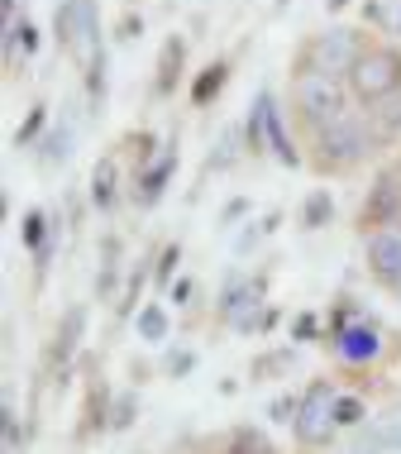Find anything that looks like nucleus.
<instances>
[{
	"mask_svg": "<svg viewBox=\"0 0 401 454\" xmlns=\"http://www.w3.org/2000/svg\"><path fill=\"white\" fill-rule=\"evenodd\" d=\"M311 163L320 168V173H354V168L378 149V134H373L368 115H359V110H344L339 120L315 129V144H311Z\"/></svg>",
	"mask_w": 401,
	"mask_h": 454,
	"instance_id": "1",
	"label": "nucleus"
},
{
	"mask_svg": "<svg viewBox=\"0 0 401 454\" xmlns=\"http://www.w3.org/2000/svg\"><path fill=\"white\" fill-rule=\"evenodd\" d=\"M354 101V91H349L344 77H330V72H315V67H297V77H291V106H297L301 125L320 129L339 120Z\"/></svg>",
	"mask_w": 401,
	"mask_h": 454,
	"instance_id": "2",
	"label": "nucleus"
},
{
	"mask_svg": "<svg viewBox=\"0 0 401 454\" xmlns=\"http://www.w3.org/2000/svg\"><path fill=\"white\" fill-rule=\"evenodd\" d=\"M363 53H368V34L335 24V29L315 34V39L301 48L297 67H315V72H330V77H344L349 82V72L363 63Z\"/></svg>",
	"mask_w": 401,
	"mask_h": 454,
	"instance_id": "3",
	"label": "nucleus"
},
{
	"mask_svg": "<svg viewBox=\"0 0 401 454\" xmlns=\"http://www.w3.org/2000/svg\"><path fill=\"white\" fill-rule=\"evenodd\" d=\"M335 402H339V387L330 383V378H315V383L301 392V416H297V426H291L301 450H325L339 435Z\"/></svg>",
	"mask_w": 401,
	"mask_h": 454,
	"instance_id": "4",
	"label": "nucleus"
},
{
	"mask_svg": "<svg viewBox=\"0 0 401 454\" xmlns=\"http://www.w3.org/2000/svg\"><path fill=\"white\" fill-rule=\"evenodd\" d=\"M349 91H354L359 106H382L392 91H401V48L392 43L368 48L363 63L349 72Z\"/></svg>",
	"mask_w": 401,
	"mask_h": 454,
	"instance_id": "5",
	"label": "nucleus"
},
{
	"mask_svg": "<svg viewBox=\"0 0 401 454\" xmlns=\"http://www.w3.org/2000/svg\"><path fill=\"white\" fill-rule=\"evenodd\" d=\"M397 220H401V173H378V182L368 187V196L359 206V230L373 235V230L397 225Z\"/></svg>",
	"mask_w": 401,
	"mask_h": 454,
	"instance_id": "6",
	"label": "nucleus"
},
{
	"mask_svg": "<svg viewBox=\"0 0 401 454\" xmlns=\"http://www.w3.org/2000/svg\"><path fill=\"white\" fill-rule=\"evenodd\" d=\"M330 345H335V354L344 364L363 368V364H378L382 359V330L373 325L368 316H359V321H349L339 335H330Z\"/></svg>",
	"mask_w": 401,
	"mask_h": 454,
	"instance_id": "7",
	"label": "nucleus"
},
{
	"mask_svg": "<svg viewBox=\"0 0 401 454\" xmlns=\"http://www.w3.org/2000/svg\"><path fill=\"white\" fill-rule=\"evenodd\" d=\"M368 273L378 278L382 287L401 292V220L368 235Z\"/></svg>",
	"mask_w": 401,
	"mask_h": 454,
	"instance_id": "8",
	"label": "nucleus"
},
{
	"mask_svg": "<svg viewBox=\"0 0 401 454\" xmlns=\"http://www.w3.org/2000/svg\"><path fill=\"white\" fill-rule=\"evenodd\" d=\"M173 173H177V144H163V153H158L143 173H134V201L158 206L167 192V182H173Z\"/></svg>",
	"mask_w": 401,
	"mask_h": 454,
	"instance_id": "9",
	"label": "nucleus"
},
{
	"mask_svg": "<svg viewBox=\"0 0 401 454\" xmlns=\"http://www.w3.org/2000/svg\"><path fill=\"white\" fill-rule=\"evenodd\" d=\"M81 330H87V306H67L63 325H58V335H53V349H48V364L67 368L72 354H77V345H81Z\"/></svg>",
	"mask_w": 401,
	"mask_h": 454,
	"instance_id": "10",
	"label": "nucleus"
},
{
	"mask_svg": "<svg viewBox=\"0 0 401 454\" xmlns=\"http://www.w3.org/2000/svg\"><path fill=\"white\" fill-rule=\"evenodd\" d=\"M181 63H187V39H181V34H173V39L163 43V58H158V82H153L158 96H173V91H177Z\"/></svg>",
	"mask_w": 401,
	"mask_h": 454,
	"instance_id": "11",
	"label": "nucleus"
},
{
	"mask_svg": "<svg viewBox=\"0 0 401 454\" xmlns=\"http://www.w3.org/2000/svg\"><path fill=\"white\" fill-rule=\"evenodd\" d=\"M267 153H273L282 168L301 163L297 144H291V134H287V120H282V110H277V96H273V106H267Z\"/></svg>",
	"mask_w": 401,
	"mask_h": 454,
	"instance_id": "12",
	"label": "nucleus"
},
{
	"mask_svg": "<svg viewBox=\"0 0 401 454\" xmlns=\"http://www.w3.org/2000/svg\"><path fill=\"white\" fill-rule=\"evenodd\" d=\"M115 196H120V168H115V158H96V168H91V206H96V211H111Z\"/></svg>",
	"mask_w": 401,
	"mask_h": 454,
	"instance_id": "13",
	"label": "nucleus"
},
{
	"mask_svg": "<svg viewBox=\"0 0 401 454\" xmlns=\"http://www.w3.org/2000/svg\"><path fill=\"white\" fill-rule=\"evenodd\" d=\"M267 106H273V91H258L253 96V110H249V120L239 129H244V144H249V153H267Z\"/></svg>",
	"mask_w": 401,
	"mask_h": 454,
	"instance_id": "14",
	"label": "nucleus"
},
{
	"mask_svg": "<svg viewBox=\"0 0 401 454\" xmlns=\"http://www.w3.org/2000/svg\"><path fill=\"white\" fill-rule=\"evenodd\" d=\"M363 435L373 445H401V407H387V411H373L363 421Z\"/></svg>",
	"mask_w": 401,
	"mask_h": 454,
	"instance_id": "15",
	"label": "nucleus"
},
{
	"mask_svg": "<svg viewBox=\"0 0 401 454\" xmlns=\"http://www.w3.org/2000/svg\"><path fill=\"white\" fill-rule=\"evenodd\" d=\"M225 82H229V63H211V67H205L197 82H191V106L205 110V106L215 101V96L225 91Z\"/></svg>",
	"mask_w": 401,
	"mask_h": 454,
	"instance_id": "16",
	"label": "nucleus"
},
{
	"mask_svg": "<svg viewBox=\"0 0 401 454\" xmlns=\"http://www.w3.org/2000/svg\"><path fill=\"white\" fill-rule=\"evenodd\" d=\"M244 149H249V144H244V129H225L220 144H215V153L205 158V173H225V168H235Z\"/></svg>",
	"mask_w": 401,
	"mask_h": 454,
	"instance_id": "17",
	"label": "nucleus"
},
{
	"mask_svg": "<svg viewBox=\"0 0 401 454\" xmlns=\"http://www.w3.org/2000/svg\"><path fill=\"white\" fill-rule=\"evenodd\" d=\"M335 220V196L325 187H315L306 196V206H301V230H325Z\"/></svg>",
	"mask_w": 401,
	"mask_h": 454,
	"instance_id": "18",
	"label": "nucleus"
},
{
	"mask_svg": "<svg viewBox=\"0 0 401 454\" xmlns=\"http://www.w3.org/2000/svg\"><path fill=\"white\" fill-rule=\"evenodd\" d=\"M134 330H139V340H149V345H163L167 340V311L158 301H143L139 316H134Z\"/></svg>",
	"mask_w": 401,
	"mask_h": 454,
	"instance_id": "19",
	"label": "nucleus"
},
{
	"mask_svg": "<svg viewBox=\"0 0 401 454\" xmlns=\"http://www.w3.org/2000/svg\"><path fill=\"white\" fill-rule=\"evenodd\" d=\"M53 220L58 215H48V211H29V215H24L19 220V244H24V249L39 254L43 244H48V235H53Z\"/></svg>",
	"mask_w": 401,
	"mask_h": 454,
	"instance_id": "20",
	"label": "nucleus"
},
{
	"mask_svg": "<svg viewBox=\"0 0 401 454\" xmlns=\"http://www.w3.org/2000/svg\"><path fill=\"white\" fill-rule=\"evenodd\" d=\"M368 402L359 397V392H339V402H335V421H339V431H363V421H368Z\"/></svg>",
	"mask_w": 401,
	"mask_h": 454,
	"instance_id": "21",
	"label": "nucleus"
},
{
	"mask_svg": "<svg viewBox=\"0 0 401 454\" xmlns=\"http://www.w3.org/2000/svg\"><path fill=\"white\" fill-rule=\"evenodd\" d=\"M225 454H277L273 440H267L263 431H253V426H235L225 440Z\"/></svg>",
	"mask_w": 401,
	"mask_h": 454,
	"instance_id": "22",
	"label": "nucleus"
},
{
	"mask_svg": "<svg viewBox=\"0 0 401 454\" xmlns=\"http://www.w3.org/2000/svg\"><path fill=\"white\" fill-rule=\"evenodd\" d=\"M39 149H43L39 158H43L48 168H63L67 158H72V125H58V129H48Z\"/></svg>",
	"mask_w": 401,
	"mask_h": 454,
	"instance_id": "23",
	"label": "nucleus"
},
{
	"mask_svg": "<svg viewBox=\"0 0 401 454\" xmlns=\"http://www.w3.org/2000/svg\"><path fill=\"white\" fill-rule=\"evenodd\" d=\"M373 125H378L382 139H392V134H401V91H392L382 106H373Z\"/></svg>",
	"mask_w": 401,
	"mask_h": 454,
	"instance_id": "24",
	"label": "nucleus"
},
{
	"mask_svg": "<svg viewBox=\"0 0 401 454\" xmlns=\"http://www.w3.org/2000/svg\"><path fill=\"white\" fill-rule=\"evenodd\" d=\"M297 416H301V397H297V392H277V397L267 402V421H273V426H297Z\"/></svg>",
	"mask_w": 401,
	"mask_h": 454,
	"instance_id": "25",
	"label": "nucleus"
},
{
	"mask_svg": "<svg viewBox=\"0 0 401 454\" xmlns=\"http://www.w3.org/2000/svg\"><path fill=\"white\" fill-rule=\"evenodd\" d=\"M134 421H139V397H134V392H120L111 402V431H129Z\"/></svg>",
	"mask_w": 401,
	"mask_h": 454,
	"instance_id": "26",
	"label": "nucleus"
},
{
	"mask_svg": "<svg viewBox=\"0 0 401 454\" xmlns=\"http://www.w3.org/2000/svg\"><path fill=\"white\" fill-rule=\"evenodd\" d=\"M0 431H5V454H24V431H19L15 402H5V407H0Z\"/></svg>",
	"mask_w": 401,
	"mask_h": 454,
	"instance_id": "27",
	"label": "nucleus"
},
{
	"mask_svg": "<svg viewBox=\"0 0 401 454\" xmlns=\"http://www.w3.org/2000/svg\"><path fill=\"white\" fill-rule=\"evenodd\" d=\"M87 96H91V106L101 110V101H105V48H96V58L87 63Z\"/></svg>",
	"mask_w": 401,
	"mask_h": 454,
	"instance_id": "28",
	"label": "nucleus"
},
{
	"mask_svg": "<svg viewBox=\"0 0 401 454\" xmlns=\"http://www.w3.org/2000/svg\"><path fill=\"white\" fill-rule=\"evenodd\" d=\"M43 120H48V106H34L29 115H24V125L15 129V149H29L34 139L43 134Z\"/></svg>",
	"mask_w": 401,
	"mask_h": 454,
	"instance_id": "29",
	"label": "nucleus"
},
{
	"mask_svg": "<svg viewBox=\"0 0 401 454\" xmlns=\"http://www.w3.org/2000/svg\"><path fill=\"white\" fill-rule=\"evenodd\" d=\"M87 431H111V397H105V387H96L91 392V402H87Z\"/></svg>",
	"mask_w": 401,
	"mask_h": 454,
	"instance_id": "30",
	"label": "nucleus"
},
{
	"mask_svg": "<svg viewBox=\"0 0 401 454\" xmlns=\"http://www.w3.org/2000/svg\"><path fill=\"white\" fill-rule=\"evenodd\" d=\"M177 263H181V244H163V254H158V268H153V278L163 282V287H173V273H177Z\"/></svg>",
	"mask_w": 401,
	"mask_h": 454,
	"instance_id": "31",
	"label": "nucleus"
},
{
	"mask_svg": "<svg viewBox=\"0 0 401 454\" xmlns=\"http://www.w3.org/2000/svg\"><path fill=\"white\" fill-rule=\"evenodd\" d=\"M191 368H197V354H191V349H167V359H163L167 378H187Z\"/></svg>",
	"mask_w": 401,
	"mask_h": 454,
	"instance_id": "32",
	"label": "nucleus"
},
{
	"mask_svg": "<svg viewBox=\"0 0 401 454\" xmlns=\"http://www.w3.org/2000/svg\"><path fill=\"white\" fill-rule=\"evenodd\" d=\"M291 368V354L287 349H273V354H263L258 364H253V378H267V373H287Z\"/></svg>",
	"mask_w": 401,
	"mask_h": 454,
	"instance_id": "33",
	"label": "nucleus"
},
{
	"mask_svg": "<svg viewBox=\"0 0 401 454\" xmlns=\"http://www.w3.org/2000/svg\"><path fill=\"white\" fill-rule=\"evenodd\" d=\"M143 278H149V268L139 263V268H134V273H129V282H125V306H120V311H125V316L134 311V301H139V292H143Z\"/></svg>",
	"mask_w": 401,
	"mask_h": 454,
	"instance_id": "34",
	"label": "nucleus"
},
{
	"mask_svg": "<svg viewBox=\"0 0 401 454\" xmlns=\"http://www.w3.org/2000/svg\"><path fill=\"white\" fill-rule=\"evenodd\" d=\"M139 34H143V20L139 15H125V20H120V29H115V39L120 43H139Z\"/></svg>",
	"mask_w": 401,
	"mask_h": 454,
	"instance_id": "35",
	"label": "nucleus"
},
{
	"mask_svg": "<svg viewBox=\"0 0 401 454\" xmlns=\"http://www.w3.org/2000/svg\"><path fill=\"white\" fill-rule=\"evenodd\" d=\"M267 235V225H253V230H239V235H235V254H239V259H244V254L253 249V244H258Z\"/></svg>",
	"mask_w": 401,
	"mask_h": 454,
	"instance_id": "36",
	"label": "nucleus"
},
{
	"mask_svg": "<svg viewBox=\"0 0 401 454\" xmlns=\"http://www.w3.org/2000/svg\"><path fill=\"white\" fill-rule=\"evenodd\" d=\"M191 292H197V282H191V278H177L173 287H167V297H173L177 306H187V301H191Z\"/></svg>",
	"mask_w": 401,
	"mask_h": 454,
	"instance_id": "37",
	"label": "nucleus"
},
{
	"mask_svg": "<svg viewBox=\"0 0 401 454\" xmlns=\"http://www.w3.org/2000/svg\"><path fill=\"white\" fill-rule=\"evenodd\" d=\"M239 215H249V196H235V201L225 206V215H220V225H235Z\"/></svg>",
	"mask_w": 401,
	"mask_h": 454,
	"instance_id": "38",
	"label": "nucleus"
},
{
	"mask_svg": "<svg viewBox=\"0 0 401 454\" xmlns=\"http://www.w3.org/2000/svg\"><path fill=\"white\" fill-rule=\"evenodd\" d=\"M19 48H24V53H39V29H34L29 20L19 24Z\"/></svg>",
	"mask_w": 401,
	"mask_h": 454,
	"instance_id": "39",
	"label": "nucleus"
},
{
	"mask_svg": "<svg viewBox=\"0 0 401 454\" xmlns=\"http://www.w3.org/2000/svg\"><path fill=\"white\" fill-rule=\"evenodd\" d=\"M297 340H315V316H297Z\"/></svg>",
	"mask_w": 401,
	"mask_h": 454,
	"instance_id": "40",
	"label": "nucleus"
},
{
	"mask_svg": "<svg viewBox=\"0 0 401 454\" xmlns=\"http://www.w3.org/2000/svg\"><path fill=\"white\" fill-rule=\"evenodd\" d=\"M373 454H401V445H378V450H373Z\"/></svg>",
	"mask_w": 401,
	"mask_h": 454,
	"instance_id": "41",
	"label": "nucleus"
},
{
	"mask_svg": "<svg viewBox=\"0 0 401 454\" xmlns=\"http://www.w3.org/2000/svg\"><path fill=\"white\" fill-rule=\"evenodd\" d=\"M349 5V0H325V10H344Z\"/></svg>",
	"mask_w": 401,
	"mask_h": 454,
	"instance_id": "42",
	"label": "nucleus"
}]
</instances>
